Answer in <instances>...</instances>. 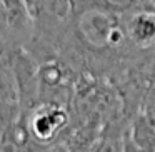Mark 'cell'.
<instances>
[{
  "label": "cell",
  "instance_id": "obj_1",
  "mask_svg": "<svg viewBox=\"0 0 155 152\" xmlns=\"http://www.w3.org/2000/svg\"><path fill=\"white\" fill-rule=\"evenodd\" d=\"M127 37L138 50L155 49V8H140L124 17Z\"/></svg>",
  "mask_w": 155,
  "mask_h": 152
},
{
  "label": "cell",
  "instance_id": "obj_2",
  "mask_svg": "<svg viewBox=\"0 0 155 152\" xmlns=\"http://www.w3.org/2000/svg\"><path fill=\"white\" fill-rule=\"evenodd\" d=\"M102 2L114 12L120 14L122 17L135 10H140V8H153L150 0H102Z\"/></svg>",
  "mask_w": 155,
  "mask_h": 152
},
{
  "label": "cell",
  "instance_id": "obj_3",
  "mask_svg": "<svg viewBox=\"0 0 155 152\" xmlns=\"http://www.w3.org/2000/svg\"><path fill=\"white\" fill-rule=\"evenodd\" d=\"M124 152H152V150H147V149L138 147V145L130 139L128 132L125 130V135H124Z\"/></svg>",
  "mask_w": 155,
  "mask_h": 152
},
{
  "label": "cell",
  "instance_id": "obj_4",
  "mask_svg": "<svg viewBox=\"0 0 155 152\" xmlns=\"http://www.w3.org/2000/svg\"><path fill=\"white\" fill-rule=\"evenodd\" d=\"M25 2H27L28 8H30L32 15H34V10H35V8H37V5H38V2H40V0H25Z\"/></svg>",
  "mask_w": 155,
  "mask_h": 152
},
{
  "label": "cell",
  "instance_id": "obj_5",
  "mask_svg": "<svg viewBox=\"0 0 155 152\" xmlns=\"http://www.w3.org/2000/svg\"><path fill=\"white\" fill-rule=\"evenodd\" d=\"M150 4L153 5V8H155V0H150Z\"/></svg>",
  "mask_w": 155,
  "mask_h": 152
}]
</instances>
